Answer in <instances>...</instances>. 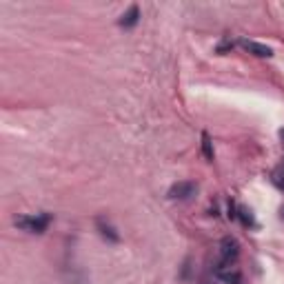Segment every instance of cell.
<instances>
[{
  "instance_id": "cell-1",
  "label": "cell",
  "mask_w": 284,
  "mask_h": 284,
  "mask_svg": "<svg viewBox=\"0 0 284 284\" xmlns=\"http://www.w3.org/2000/svg\"><path fill=\"white\" fill-rule=\"evenodd\" d=\"M49 215L43 213V215H20L16 218V227H20L23 231H29V233H45L47 227H49Z\"/></svg>"
},
{
  "instance_id": "cell-2",
  "label": "cell",
  "mask_w": 284,
  "mask_h": 284,
  "mask_svg": "<svg viewBox=\"0 0 284 284\" xmlns=\"http://www.w3.org/2000/svg\"><path fill=\"white\" fill-rule=\"evenodd\" d=\"M240 255V242L231 238V235H227V238H222L220 242V258L225 265H233L235 260H238Z\"/></svg>"
},
{
  "instance_id": "cell-3",
  "label": "cell",
  "mask_w": 284,
  "mask_h": 284,
  "mask_svg": "<svg viewBox=\"0 0 284 284\" xmlns=\"http://www.w3.org/2000/svg\"><path fill=\"white\" fill-rule=\"evenodd\" d=\"M215 278L220 280V284H240L242 275H240L238 269H231V265L220 262L218 269H215Z\"/></svg>"
},
{
  "instance_id": "cell-4",
  "label": "cell",
  "mask_w": 284,
  "mask_h": 284,
  "mask_svg": "<svg viewBox=\"0 0 284 284\" xmlns=\"http://www.w3.org/2000/svg\"><path fill=\"white\" fill-rule=\"evenodd\" d=\"M195 182H175V185L169 189V198L171 200H189L195 193Z\"/></svg>"
},
{
  "instance_id": "cell-5",
  "label": "cell",
  "mask_w": 284,
  "mask_h": 284,
  "mask_svg": "<svg viewBox=\"0 0 284 284\" xmlns=\"http://www.w3.org/2000/svg\"><path fill=\"white\" fill-rule=\"evenodd\" d=\"M242 47H245V49H247L249 53L258 56V58H271V56H273L271 47L260 45V43H255V40H242Z\"/></svg>"
},
{
  "instance_id": "cell-6",
  "label": "cell",
  "mask_w": 284,
  "mask_h": 284,
  "mask_svg": "<svg viewBox=\"0 0 284 284\" xmlns=\"http://www.w3.org/2000/svg\"><path fill=\"white\" fill-rule=\"evenodd\" d=\"M140 20V7L138 5H131L129 11L123 13V18H120V27H125V29H131V27H136Z\"/></svg>"
},
{
  "instance_id": "cell-7",
  "label": "cell",
  "mask_w": 284,
  "mask_h": 284,
  "mask_svg": "<svg viewBox=\"0 0 284 284\" xmlns=\"http://www.w3.org/2000/svg\"><path fill=\"white\" fill-rule=\"evenodd\" d=\"M96 225H98V229H100V235H103V238H107L109 242H118V240H120V235L116 233V229H113L111 225H107L105 220H98Z\"/></svg>"
},
{
  "instance_id": "cell-8",
  "label": "cell",
  "mask_w": 284,
  "mask_h": 284,
  "mask_svg": "<svg viewBox=\"0 0 284 284\" xmlns=\"http://www.w3.org/2000/svg\"><path fill=\"white\" fill-rule=\"evenodd\" d=\"M202 153H205V158L209 162H213V142H211V136L205 131L202 133Z\"/></svg>"
},
{
  "instance_id": "cell-9",
  "label": "cell",
  "mask_w": 284,
  "mask_h": 284,
  "mask_svg": "<svg viewBox=\"0 0 284 284\" xmlns=\"http://www.w3.org/2000/svg\"><path fill=\"white\" fill-rule=\"evenodd\" d=\"M273 185L278 187L280 191H284V162L273 171Z\"/></svg>"
},
{
  "instance_id": "cell-10",
  "label": "cell",
  "mask_w": 284,
  "mask_h": 284,
  "mask_svg": "<svg viewBox=\"0 0 284 284\" xmlns=\"http://www.w3.org/2000/svg\"><path fill=\"white\" fill-rule=\"evenodd\" d=\"M238 215H240V220L245 222L247 227H253V225H255V222H253V215H251V211H249L247 207H240V209H238Z\"/></svg>"
},
{
  "instance_id": "cell-11",
  "label": "cell",
  "mask_w": 284,
  "mask_h": 284,
  "mask_svg": "<svg viewBox=\"0 0 284 284\" xmlns=\"http://www.w3.org/2000/svg\"><path fill=\"white\" fill-rule=\"evenodd\" d=\"M231 47H233V43H229V40H225V43H222V45L218 47V51H220V53H225L227 49H231Z\"/></svg>"
},
{
  "instance_id": "cell-12",
  "label": "cell",
  "mask_w": 284,
  "mask_h": 284,
  "mask_svg": "<svg viewBox=\"0 0 284 284\" xmlns=\"http://www.w3.org/2000/svg\"><path fill=\"white\" fill-rule=\"evenodd\" d=\"M280 218H282V220H284V207H282V209H280Z\"/></svg>"
},
{
  "instance_id": "cell-13",
  "label": "cell",
  "mask_w": 284,
  "mask_h": 284,
  "mask_svg": "<svg viewBox=\"0 0 284 284\" xmlns=\"http://www.w3.org/2000/svg\"><path fill=\"white\" fill-rule=\"evenodd\" d=\"M280 138H282V142H284V129H280Z\"/></svg>"
}]
</instances>
